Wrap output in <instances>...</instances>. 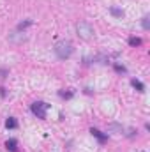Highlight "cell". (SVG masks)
I'll return each instance as SVG.
<instances>
[{"mask_svg":"<svg viewBox=\"0 0 150 152\" xmlns=\"http://www.w3.org/2000/svg\"><path fill=\"white\" fill-rule=\"evenodd\" d=\"M53 50H55V55H57L60 60L69 58V57L73 55V51H74V48H73V44H71L69 41H58Z\"/></svg>","mask_w":150,"mask_h":152,"instance_id":"6da1fadb","label":"cell"},{"mask_svg":"<svg viewBox=\"0 0 150 152\" xmlns=\"http://www.w3.org/2000/svg\"><path fill=\"white\" fill-rule=\"evenodd\" d=\"M76 32H78V36L81 39H90L94 36V28H92V25L87 23V21H79V23L76 25Z\"/></svg>","mask_w":150,"mask_h":152,"instance_id":"7a4b0ae2","label":"cell"},{"mask_svg":"<svg viewBox=\"0 0 150 152\" xmlns=\"http://www.w3.org/2000/svg\"><path fill=\"white\" fill-rule=\"evenodd\" d=\"M50 108V104H46V103H42V101H36V103H32V106H30V110H32V113L39 117V118H46V110Z\"/></svg>","mask_w":150,"mask_h":152,"instance_id":"3957f363","label":"cell"},{"mask_svg":"<svg viewBox=\"0 0 150 152\" xmlns=\"http://www.w3.org/2000/svg\"><path fill=\"white\" fill-rule=\"evenodd\" d=\"M90 133H92V136H95V138L99 140V143H104V142L108 140V134H103V133H101L99 129H95V127H92Z\"/></svg>","mask_w":150,"mask_h":152,"instance_id":"277c9868","label":"cell"},{"mask_svg":"<svg viewBox=\"0 0 150 152\" xmlns=\"http://www.w3.org/2000/svg\"><path fill=\"white\" fill-rule=\"evenodd\" d=\"M16 147H18V142H16L14 138H11V140H7V142H5V149H7V151L18 152V149H16Z\"/></svg>","mask_w":150,"mask_h":152,"instance_id":"5b68a950","label":"cell"},{"mask_svg":"<svg viewBox=\"0 0 150 152\" xmlns=\"http://www.w3.org/2000/svg\"><path fill=\"white\" fill-rule=\"evenodd\" d=\"M9 39H11L12 42H23L27 37H25L21 32H14V34H11V36H9Z\"/></svg>","mask_w":150,"mask_h":152,"instance_id":"8992f818","label":"cell"},{"mask_svg":"<svg viewBox=\"0 0 150 152\" xmlns=\"http://www.w3.org/2000/svg\"><path fill=\"white\" fill-rule=\"evenodd\" d=\"M131 85H133V87H134V88H136L138 92H145V85H143V83H141L140 80L133 78V80H131Z\"/></svg>","mask_w":150,"mask_h":152,"instance_id":"52a82bcc","label":"cell"},{"mask_svg":"<svg viewBox=\"0 0 150 152\" xmlns=\"http://www.w3.org/2000/svg\"><path fill=\"white\" fill-rule=\"evenodd\" d=\"M108 131H111V133H124V127L120 124L111 122V124H108Z\"/></svg>","mask_w":150,"mask_h":152,"instance_id":"ba28073f","label":"cell"},{"mask_svg":"<svg viewBox=\"0 0 150 152\" xmlns=\"http://www.w3.org/2000/svg\"><path fill=\"white\" fill-rule=\"evenodd\" d=\"M5 127H7V129H16V127H18L16 118H14V117H9V118L5 120Z\"/></svg>","mask_w":150,"mask_h":152,"instance_id":"9c48e42d","label":"cell"},{"mask_svg":"<svg viewBox=\"0 0 150 152\" xmlns=\"http://www.w3.org/2000/svg\"><path fill=\"white\" fill-rule=\"evenodd\" d=\"M110 12H111L113 16H117V18H122L124 16V11L118 9V7H110Z\"/></svg>","mask_w":150,"mask_h":152,"instance_id":"30bf717a","label":"cell"},{"mask_svg":"<svg viewBox=\"0 0 150 152\" xmlns=\"http://www.w3.org/2000/svg\"><path fill=\"white\" fill-rule=\"evenodd\" d=\"M32 25V20H27V21H21L20 25H18V32H21V30H25L27 27H30Z\"/></svg>","mask_w":150,"mask_h":152,"instance_id":"8fae6325","label":"cell"},{"mask_svg":"<svg viewBox=\"0 0 150 152\" xmlns=\"http://www.w3.org/2000/svg\"><path fill=\"white\" fill-rule=\"evenodd\" d=\"M141 27H143L145 30H149V28H150V23H149V16H143V18H141Z\"/></svg>","mask_w":150,"mask_h":152,"instance_id":"7c38bea8","label":"cell"},{"mask_svg":"<svg viewBox=\"0 0 150 152\" xmlns=\"http://www.w3.org/2000/svg\"><path fill=\"white\" fill-rule=\"evenodd\" d=\"M129 44H131V46H140V44H141V39L140 37H131L129 39Z\"/></svg>","mask_w":150,"mask_h":152,"instance_id":"4fadbf2b","label":"cell"},{"mask_svg":"<svg viewBox=\"0 0 150 152\" xmlns=\"http://www.w3.org/2000/svg\"><path fill=\"white\" fill-rule=\"evenodd\" d=\"M113 69H115L117 73H122V75H124V73H127V69H125L124 66H120V64H115V66H113Z\"/></svg>","mask_w":150,"mask_h":152,"instance_id":"5bb4252c","label":"cell"},{"mask_svg":"<svg viewBox=\"0 0 150 152\" xmlns=\"http://www.w3.org/2000/svg\"><path fill=\"white\" fill-rule=\"evenodd\" d=\"M73 96H74V92H67V94L66 92H60V97H66V99H71Z\"/></svg>","mask_w":150,"mask_h":152,"instance_id":"9a60e30c","label":"cell"},{"mask_svg":"<svg viewBox=\"0 0 150 152\" xmlns=\"http://www.w3.org/2000/svg\"><path fill=\"white\" fill-rule=\"evenodd\" d=\"M7 75H9V71H7V69H0V78H5Z\"/></svg>","mask_w":150,"mask_h":152,"instance_id":"2e32d148","label":"cell"},{"mask_svg":"<svg viewBox=\"0 0 150 152\" xmlns=\"http://www.w3.org/2000/svg\"><path fill=\"white\" fill-rule=\"evenodd\" d=\"M0 96L5 97V88H4V87H0Z\"/></svg>","mask_w":150,"mask_h":152,"instance_id":"e0dca14e","label":"cell"}]
</instances>
